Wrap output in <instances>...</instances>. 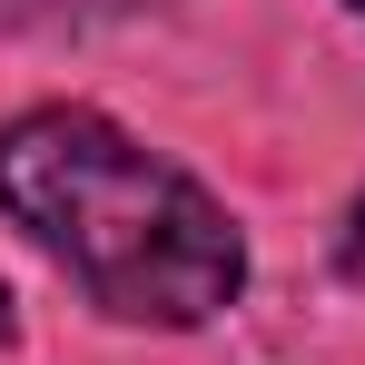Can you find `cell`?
<instances>
[{
    "label": "cell",
    "mask_w": 365,
    "mask_h": 365,
    "mask_svg": "<svg viewBox=\"0 0 365 365\" xmlns=\"http://www.w3.org/2000/svg\"><path fill=\"white\" fill-rule=\"evenodd\" d=\"M346 10H365V0H346Z\"/></svg>",
    "instance_id": "5b68a950"
},
{
    "label": "cell",
    "mask_w": 365,
    "mask_h": 365,
    "mask_svg": "<svg viewBox=\"0 0 365 365\" xmlns=\"http://www.w3.org/2000/svg\"><path fill=\"white\" fill-rule=\"evenodd\" d=\"M0 346H10V287H0Z\"/></svg>",
    "instance_id": "277c9868"
},
{
    "label": "cell",
    "mask_w": 365,
    "mask_h": 365,
    "mask_svg": "<svg viewBox=\"0 0 365 365\" xmlns=\"http://www.w3.org/2000/svg\"><path fill=\"white\" fill-rule=\"evenodd\" d=\"M0 207L119 326H207L247 287V237L207 187L99 109H20L0 128Z\"/></svg>",
    "instance_id": "6da1fadb"
},
{
    "label": "cell",
    "mask_w": 365,
    "mask_h": 365,
    "mask_svg": "<svg viewBox=\"0 0 365 365\" xmlns=\"http://www.w3.org/2000/svg\"><path fill=\"white\" fill-rule=\"evenodd\" d=\"M346 277L365 287V197H356V217H346Z\"/></svg>",
    "instance_id": "3957f363"
},
{
    "label": "cell",
    "mask_w": 365,
    "mask_h": 365,
    "mask_svg": "<svg viewBox=\"0 0 365 365\" xmlns=\"http://www.w3.org/2000/svg\"><path fill=\"white\" fill-rule=\"evenodd\" d=\"M128 10H158V0H0V20H20V30H99Z\"/></svg>",
    "instance_id": "7a4b0ae2"
}]
</instances>
